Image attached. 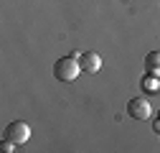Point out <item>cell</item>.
I'll list each match as a JSON object with an SVG mask.
<instances>
[{
  "label": "cell",
  "instance_id": "cell-1",
  "mask_svg": "<svg viewBox=\"0 0 160 153\" xmlns=\"http://www.w3.org/2000/svg\"><path fill=\"white\" fill-rule=\"evenodd\" d=\"M82 74V64H79V56H61V59H56L53 64V76L58 82H74L76 76Z\"/></svg>",
  "mask_w": 160,
  "mask_h": 153
},
{
  "label": "cell",
  "instance_id": "cell-2",
  "mask_svg": "<svg viewBox=\"0 0 160 153\" xmlns=\"http://www.w3.org/2000/svg\"><path fill=\"white\" fill-rule=\"evenodd\" d=\"M3 138L13 140L15 145H23V143H28V138H31V128H28V123H23V120H13V123L3 130Z\"/></svg>",
  "mask_w": 160,
  "mask_h": 153
},
{
  "label": "cell",
  "instance_id": "cell-3",
  "mask_svg": "<svg viewBox=\"0 0 160 153\" xmlns=\"http://www.w3.org/2000/svg\"><path fill=\"white\" fill-rule=\"evenodd\" d=\"M127 115L132 120H148L152 115V105L148 102V97H132L127 102Z\"/></svg>",
  "mask_w": 160,
  "mask_h": 153
},
{
  "label": "cell",
  "instance_id": "cell-4",
  "mask_svg": "<svg viewBox=\"0 0 160 153\" xmlns=\"http://www.w3.org/2000/svg\"><path fill=\"white\" fill-rule=\"evenodd\" d=\"M79 64H82V71L97 74L99 69H102V56H99L97 51H84V54H79Z\"/></svg>",
  "mask_w": 160,
  "mask_h": 153
},
{
  "label": "cell",
  "instance_id": "cell-5",
  "mask_svg": "<svg viewBox=\"0 0 160 153\" xmlns=\"http://www.w3.org/2000/svg\"><path fill=\"white\" fill-rule=\"evenodd\" d=\"M145 74L160 76V51H150L145 56Z\"/></svg>",
  "mask_w": 160,
  "mask_h": 153
},
{
  "label": "cell",
  "instance_id": "cell-6",
  "mask_svg": "<svg viewBox=\"0 0 160 153\" xmlns=\"http://www.w3.org/2000/svg\"><path fill=\"white\" fill-rule=\"evenodd\" d=\"M142 89H145L148 94H155V92H160V76L145 74V76H142Z\"/></svg>",
  "mask_w": 160,
  "mask_h": 153
},
{
  "label": "cell",
  "instance_id": "cell-7",
  "mask_svg": "<svg viewBox=\"0 0 160 153\" xmlns=\"http://www.w3.org/2000/svg\"><path fill=\"white\" fill-rule=\"evenodd\" d=\"M152 130H155V133H160V118L155 120V125H152Z\"/></svg>",
  "mask_w": 160,
  "mask_h": 153
},
{
  "label": "cell",
  "instance_id": "cell-8",
  "mask_svg": "<svg viewBox=\"0 0 160 153\" xmlns=\"http://www.w3.org/2000/svg\"><path fill=\"white\" fill-rule=\"evenodd\" d=\"M158 118H160V110H158Z\"/></svg>",
  "mask_w": 160,
  "mask_h": 153
}]
</instances>
